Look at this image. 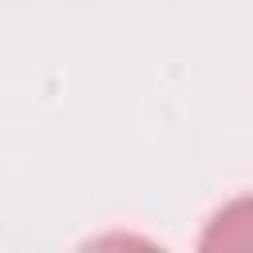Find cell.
Returning <instances> with one entry per match:
<instances>
[{
  "instance_id": "1",
  "label": "cell",
  "mask_w": 253,
  "mask_h": 253,
  "mask_svg": "<svg viewBox=\"0 0 253 253\" xmlns=\"http://www.w3.org/2000/svg\"><path fill=\"white\" fill-rule=\"evenodd\" d=\"M198 249L225 253V249H253V194L225 202L202 229Z\"/></svg>"
}]
</instances>
